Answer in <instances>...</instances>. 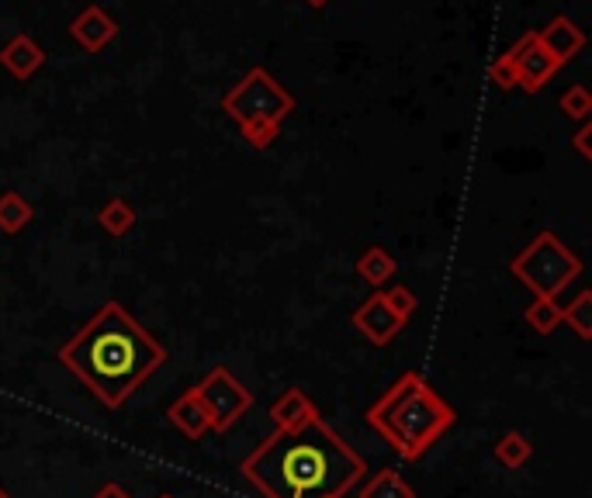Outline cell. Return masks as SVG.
Listing matches in <instances>:
<instances>
[{
	"instance_id": "cell-1",
	"label": "cell",
	"mask_w": 592,
	"mask_h": 498,
	"mask_svg": "<svg viewBox=\"0 0 592 498\" xmlns=\"http://www.w3.org/2000/svg\"><path fill=\"white\" fill-rule=\"evenodd\" d=\"M239 471L264 498H343L367 475V464L333 426L316 419L295 432L274 429Z\"/></svg>"
},
{
	"instance_id": "cell-2",
	"label": "cell",
	"mask_w": 592,
	"mask_h": 498,
	"mask_svg": "<svg viewBox=\"0 0 592 498\" xmlns=\"http://www.w3.org/2000/svg\"><path fill=\"white\" fill-rule=\"evenodd\" d=\"M56 360L90 388L105 409H121L167 363V350L132 319L129 308L108 301L70 342H62Z\"/></svg>"
},
{
	"instance_id": "cell-3",
	"label": "cell",
	"mask_w": 592,
	"mask_h": 498,
	"mask_svg": "<svg viewBox=\"0 0 592 498\" xmlns=\"http://www.w3.org/2000/svg\"><path fill=\"white\" fill-rule=\"evenodd\" d=\"M364 419L402 460H420L457 422V412L420 370H405Z\"/></svg>"
},
{
	"instance_id": "cell-4",
	"label": "cell",
	"mask_w": 592,
	"mask_h": 498,
	"mask_svg": "<svg viewBox=\"0 0 592 498\" xmlns=\"http://www.w3.org/2000/svg\"><path fill=\"white\" fill-rule=\"evenodd\" d=\"M295 98L264 67H254L233 90H226L223 111L239 124L243 139L254 149H270L280 136V124L295 111Z\"/></svg>"
},
{
	"instance_id": "cell-5",
	"label": "cell",
	"mask_w": 592,
	"mask_h": 498,
	"mask_svg": "<svg viewBox=\"0 0 592 498\" xmlns=\"http://www.w3.org/2000/svg\"><path fill=\"white\" fill-rule=\"evenodd\" d=\"M510 270L526 291H534V298H558L579 280L582 260L554 232H541L523 253L513 257Z\"/></svg>"
},
{
	"instance_id": "cell-6",
	"label": "cell",
	"mask_w": 592,
	"mask_h": 498,
	"mask_svg": "<svg viewBox=\"0 0 592 498\" xmlns=\"http://www.w3.org/2000/svg\"><path fill=\"white\" fill-rule=\"evenodd\" d=\"M195 395L201 398L211 419V432H229L249 412V405H254V395H249V388L229 367H211L195 385Z\"/></svg>"
},
{
	"instance_id": "cell-7",
	"label": "cell",
	"mask_w": 592,
	"mask_h": 498,
	"mask_svg": "<svg viewBox=\"0 0 592 498\" xmlns=\"http://www.w3.org/2000/svg\"><path fill=\"white\" fill-rule=\"evenodd\" d=\"M354 329L371 342V347H388V342L405 329V319L385 301V291H374L354 311Z\"/></svg>"
},
{
	"instance_id": "cell-8",
	"label": "cell",
	"mask_w": 592,
	"mask_h": 498,
	"mask_svg": "<svg viewBox=\"0 0 592 498\" xmlns=\"http://www.w3.org/2000/svg\"><path fill=\"white\" fill-rule=\"evenodd\" d=\"M513 59H516V87H523L526 93H537L547 87V80L561 70L558 62L537 46V36L534 31H526V36L510 49Z\"/></svg>"
},
{
	"instance_id": "cell-9",
	"label": "cell",
	"mask_w": 592,
	"mask_h": 498,
	"mask_svg": "<svg viewBox=\"0 0 592 498\" xmlns=\"http://www.w3.org/2000/svg\"><path fill=\"white\" fill-rule=\"evenodd\" d=\"M115 36H118V21H115L101 4L83 8V11L70 21V39H73L83 52H90V56L105 52V49L115 42Z\"/></svg>"
},
{
	"instance_id": "cell-10",
	"label": "cell",
	"mask_w": 592,
	"mask_h": 498,
	"mask_svg": "<svg viewBox=\"0 0 592 498\" xmlns=\"http://www.w3.org/2000/svg\"><path fill=\"white\" fill-rule=\"evenodd\" d=\"M534 36H537V46L558 62V67H565V62H572L585 49V31L565 14L551 18L541 31H534Z\"/></svg>"
},
{
	"instance_id": "cell-11",
	"label": "cell",
	"mask_w": 592,
	"mask_h": 498,
	"mask_svg": "<svg viewBox=\"0 0 592 498\" xmlns=\"http://www.w3.org/2000/svg\"><path fill=\"white\" fill-rule=\"evenodd\" d=\"M0 67H4L14 80H31L42 67H46V49L28 36V31H18V36L0 49Z\"/></svg>"
},
{
	"instance_id": "cell-12",
	"label": "cell",
	"mask_w": 592,
	"mask_h": 498,
	"mask_svg": "<svg viewBox=\"0 0 592 498\" xmlns=\"http://www.w3.org/2000/svg\"><path fill=\"white\" fill-rule=\"evenodd\" d=\"M270 419H274V429L295 432V429H302V426H308V422H316V419H323V416H319V409H316V401H312L302 388H285V391L274 398V405H270Z\"/></svg>"
},
{
	"instance_id": "cell-13",
	"label": "cell",
	"mask_w": 592,
	"mask_h": 498,
	"mask_svg": "<svg viewBox=\"0 0 592 498\" xmlns=\"http://www.w3.org/2000/svg\"><path fill=\"white\" fill-rule=\"evenodd\" d=\"M170 422L187 436V440H205V432H211V419L205 412V405L201 398L195 395V388H187L170 409H167Z\"/></svg>"
},
{
	"instance_id": "cell-14",
	"label": "cell",
	"mask_w": 592,
	"mask_h": 498,
	"mask_svg": "<svg viewBox=\"0 0 592 498\" xmlns=\"http://www.w3.org/2000/svg\"><path fill=\"white\" fill-rule=\"evenodd\" d=\"M357 277L364 280L367 288H385L388 280L398 273V263H395V257L388 253L385 246H367L364 253L357 257Z\"/></svg>"
},
{
	"instance_id": "cell-15",
	"label": "cell",
	"mask_w": 592,
	"mask_h": 498,
	"mask_svg": "<svg viewBox=\"0 0 592 498\" xmlns=\"http://www.w3.org/2000/svg\"><path fill=\"white\" fill-rule=\"evenodd\" d=\"M36 218V208L21 191H4L0 195V232L4 236H18L28 229V222Z\"/></svg>"
},
{
	"instance_id": "cell-16",
	"label": "cell",
	"mask_w": 592,
	"mask_h": 498,
	"mask_svg": "<svg viewBox=\"0 0 592 498\" xmlns=\"http://www.w3.org/2000/svg\"><path fill=\"white\" fill-rule=\"evenodd\" d=\"M357 498H416V491H413V485L405 481L398 471H392V467H382L378 475H371L361 485Z\"/></svg>"
},
{
	"instance_id": "cell-17",
	"label": "cell",
	"mask_w": 592,
	"mask_h": 498,
	"mask_svg": "<svg viewBox=\"0 0 592 498\" xmlns=\"http://www.w3.org/2000/svg\"><path fill=\"white\" fill-rule=\"evenodd\" d=\"M98 222H101V229H105L108 236L121 239V236H129V232L136 229L139 215H136V208L125 201V198H108V201L101 205V211H98Z\"/></svg>"
},
{
	"instance_id": "cell-18",
	"label": "cell",
	"mask_w": 592,
	"mask_h": 498,
	"mask_svg": "<svg viewBox=\"0 0 592 498\" xmlns=\"http://www.w3.org/2000/svg\"><path fill=\"white\" fill-rule=\"evenodd\" d=\"M492 457H495L499 467H510V471H516V467H523L530 457H534V444H530L523 432L510 429V432H503V436L495 440Z\"/></svg>"
},
{
	"instance_id": "cell-19",
	"label": "cell",
	"mask_w": 592,
	"mask_h": 498,
	"mask_svg": "<svg viewBox=\"0 0 592 498\" xmlns=\"http://www.w3.org/2000/svg\"><path fill=\"white\" fill-rule=\"evenodd\" d=\"M523 322L534 329L537 336H554V329L561 326V305L558 298H534L523 308Z\"/></svg>"
},
{
	"instance_id": "cell-20",
	"label": "cell",
	"mask_w": 592,
	"mask_h": 498,
	"mask_svg": "<svg viewBox=\"0 0 592 498\" xmlns=\"http://www.w3.org/2000/svg\"><path fill=\"white\" fill-rule=\"evenodd\" d=\"M561 322L572 326L579 339H592V291H579L572 305H561Z\"/></svg>"
},
{
	"instance_id": "cell-21",
	"label": "cell",
	"mask_w": 592,
	"mask_h": 498,
	"mask_svg": "<svg viewBox=\"0 0 592 498\" xmlns=\"http://www.w3.org/2000/svg\"><path fill=\"white\" fill-rule=\"evenodd\" d=\"M561 111H565L569 118H575V121H589V114H592V93H589V87L585 83H572L565 93H561Z\"/></svg>"
},
{
	"instance_id": "cell-22",
	"label": "cell",
	"mask_w": 592,
	"mask_h": 498,
	"mask_svg": "<svg viewBox=\"0 0 592 498\" xmlns=\"http://www.w3.org/2000/svg\"><path fill=\"white\" fill-rule=\"evenodd\" d=\"M489 80H492L499 90H513V87H516V59H513L510 49L489 67Z\"/></svg>"
},
{
	"instance_id": "cell-23",
	"label": "cell",
	"mask_w": 592,
	"mask_h": 498,
	"mask_svg": "<svg viewBox=\"0 0 592 498\" xmlns=\"http://www.w3.org/2000/svg\"><path fill=\"white\" fill-rule=\"evenodd\" d=\"M385 301H388V305L398 311V316H402L405 322L413 319V311H416V305H420V301H416V295H413L410 288H405V285H398V288H388V291H385Z\"/></svg>"
},
{
	"instance_id": "cell-24",
	"label": "cell",
	"mask_w": 592,
	"mask_h": 498,
	"mask_svg": "<svg viewBox=\"0 0 592 498\" xmlns=\"http://www.w3.org/2000/svg\"><path fill=\"white\" fill-rule=\"evenodd\" d=\"M572 146H575V152L582 156V160H592V124L589 121H582V129L572 136Z\"/></svg>"
},
{
	"instance_id": "cell-25",
	"label": "cell",
	"mask_w": 592,
	"mask_h": 498,
	"mask_svg": "<svg viewBox=\"0 0 592 498\" xmlns=\"http://www.w3.org/2000/svg\"><path fill=\"white\" fill-rule=\"evenodd\" d=\"M93 498H132V495L125 491L118 481H108V485H101L98 491H93Z\"/></svg>"
},
{
	"instance_id": "cell-26",
	"label": "cell",
	"mask_w": 592,
	"mask_h": 498,
	"mask_svg": "<svg viewBox=\"0 0 592 498\" xmlns=\"http://www.w3.org/2000/svg\"><path fill=\"white\" fill-rule=\"evenodd\" d=\"M305 4H308V8H326L329 0H305Z\"/></svg>"
},
{
	"instance_id": "cell-27",
	"label": "cell",
	"mask_w": 592,
	"mask_h": 498,
	"mask_svg": "<svg viewBox=\"0 0 592 498\" xmlns=\"http://www.w3.org/2000/svg\"><path fill=\"white\" fill-rule=\"evenodd\" d=\"M0 498H11V491H8L4 485H0Z\"/></svg>"
},
{
	"instance_id": "cell-28",
	"label": "cell",
	"mask_w": 592,
	"mask_h": 498,
	"mask_svg": "<svg viewBox=\"0 0 592 498\" xmlns=\"http://www.w3.org/2000/svg\"><path fill=\"white\" fill-rule=\"evenodd\" d=\"M160 498H170V495H160Z\"/></svg>"
}]
</instances>
